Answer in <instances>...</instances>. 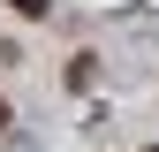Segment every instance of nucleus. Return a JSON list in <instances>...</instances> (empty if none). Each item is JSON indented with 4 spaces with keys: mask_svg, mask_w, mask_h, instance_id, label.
Masks as SVG:
<instances>
[{
    "mask_svg": "<svg viewBox=\"0 0 159 152\" xmlns=\"http://www.w3.org/2000/svg\"><path fill=\"white\" fill-rule=\"evenodd\" d=\"M144 152H159V145H144Z\"/></svg>",
    "mask_w": 159,
    "mask_h": 152,
    "instance_id": "obj_4",
    "label": "nucleus"
},
{
    "mask_svg": "<svg viewBox=\"0 0 159 152\" xmlns=\"http://www.w3.org/2000/svg\"><path fill=\"white\" fill-rule=\"evenodd\" d=\"M15 15H23V23H38V15H53V0H8Z\"/></svg>",
    "mask_w": 159,
    "mask_h": 152,
    "instance_id": "obj_2",
    "label": "nucleus"
},
{
    "mask_svg": "<svg viewBox=\"0 0 159 152\" xmlns=\"http://www.w3.org/2000/svg\"><path fill=\"white\" fill-rule=\"evenodd\" d=\"M91 76H98V61H91V53H76V61H68V84H76V91H91Z\"/></svg>",
    "mask_w": 159,
    "mask_h": 152,
    "instance_id": "obj_1",
    "label": "nucleus"
},
{
    "mask_svg": "<svg viewBox=\"0 0 159 152\" xmlns=\"http://www.w3.org/2000/svg\"><path fill=\"white\" fill-rule=\"evenodd\" d=\"M8 122H15V107H8V99H0V129H8Z\"/></svg>",
    "mask_w": 159,
    "mask_h": 152,
    "instance_id": "obj_3",
    "label": "nucleus"
}]
</instances>
